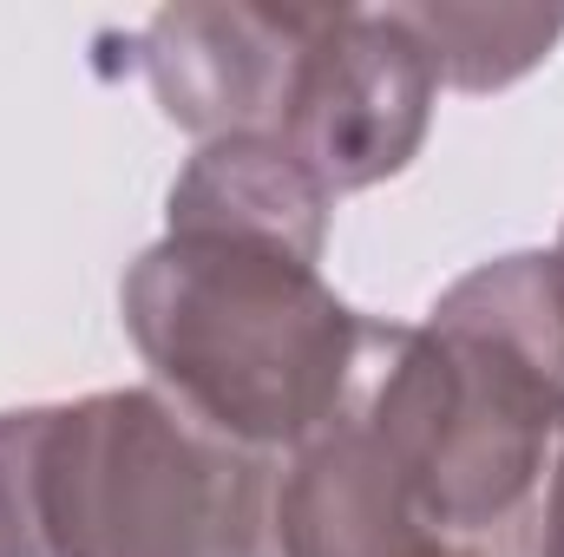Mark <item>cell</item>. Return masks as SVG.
Segmentation results:
<instances>
[{"label": "cell", "instance_id": "3957f363", "mask_svg": "<svg viewBox=\"0 0 564 557\" xmlns=\"http://www.w3.org/2000/svg\"><path fill=\"white\" fill-rule=\"evenodd\" d=\"M119 308L158 387L257 452L328 433L348 414L361 348L388 341L308 256L217 230H164L132 263Z\"/></svg>", "mask_w": 564, "mask_h": 557}, {"label": "cell", "instance_id": "8992f818", "mask_svg": "<svg viewBox=\"0 0 564 557\" xmlns=\"http://www.w3.org/2000/svg\"><path fill=\"white\" fill-rule=\"evenodd\" d=\"M328 190L322 177L270 132H230L210 139L171 184V230H217V237H257L322 263L328 243Z\"/></svg>", "mask_w": 564, "mask_h": 557}, {"label": "cell", "instance_id": "5b68a950", "mask_svg": "<svg viewBox=\"0 0 564 557\" xmlns=\"http://www.w3.org/2000/svg\"><path fill=\"white\" fill-rule=\"evenodd\" d=\"M322 7H224L184 0L144 26V79L171 125L197 139L270 132L276 139L295 59Z\"/></svg>", "mask_w": 564, "mask_h": 557}, {"label": "cell", "instance_id": "ba28073f", "mask_svg": "<svg viewBox=\"0 0 564 557\" xmlns=\"http://www.w3.org/2000/svg\"><path fill=\"white\" fill-rule=\"evenodd\" d=\"M545 557H564V459L552 472V492H545Z\"/></svg>", "mask_w": 564, "mask_h": 557}, {"label": "cell", "instance_id": "277c9868", "mask_svg": "<svg viewBox=\"0 0 564 557\" xmlns=\"http://www.w3.org/2000/svg\"><path fill=\"white\" fill-rule=\"evenodd\" d=\"M433 66L401 13L322 7L315 33L295 59V86L276 139L322 177L328 197L368 190L421 151L433 119Z\"/></svg>", "mask_w": 564, "mask_h": 557}, {"label": "cell", "instance_id": "6da1fadb", "mask_svg": "<svg viewBox=\"0 0 564 557\" xmlns=\"http://www.w3.org/2000/svg\"><path fill=\"white\" fill-rule=\"evenodd\" d=\"M361 426L440 545L545 557L564 459V263L539 250L479 263L421 328H394Z\"/></svg>", "mask_w": 564, "mask_h": 557}, {"label": "cell", "instance_id": "9c48e42d", "mask_svg": "<svg viewBox=\"0 0 564 557\" xmlns=\"http://www.w3.org/2000/svg\"><path fill=\"white\" fill-rule=\"evenodd\" d=\"M558 263H564V243H558Z\"/></svg>", "mask_w": 564, "mask_h": 557}, {"label": "cell", "instance_id": "7a4b0ae2", "mask_svg": "<svg viewBox=\"0 0 564 557\" xmlns=\"http://www.w3.org/2000/svg\"><path fill=\"white\" fill-rule=\"evenodd\" d=\"M0 557H276V466L164 387L20 407L0 414Z\"/></svg>", "mask_w": 564, "mask_h": 557}, {"label": "cell", "instance_id": "52a82bcc", "mask_svg": "<svg viewBox=\"0 0 564 557\" xmlns=\"http://www.w3.org/2000/svg\"><path fill=\"white\" fill-rule=\"evenodd\" d=\"M421 40L440 86L492 92L532 73L564 33V13H506V7H394Z\"/></svg>", "mask_w": 564, "mask_h": 557}]
</instances>
